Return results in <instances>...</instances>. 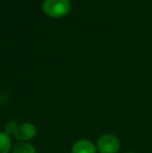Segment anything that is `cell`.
Returning <instances> with one entry per match:
<instances>
[{
	"mask_svg": "<svg viewBox=\"0 0 152 153\" xmlns=\"http://www.w3.org/2000/svg\"><path fill=\"white\" fill-rule=\"evenodd\" d=\"M38 133V128L33 123L24 122L19 123L15 131V139L18 142H30L36 137Z\"/></svg>",
	"mask_w": 152,
	"mask_h": 153,
	"instance_id": "cell-3",
	"label": "cell"
},
{
	"mask_svg": "<svg viewBox=\"0 0 152 153\" xmlns=\"http://www.w3.org/2000/svg\"><path fill=\"white\" fill-rule=\"evenodd\" d=\"M12 153H37V149L30 142H18L13 146Z\"/></svg>",
	"mask_w": 152,
	"mask_h": 153,
	"instance_id": "cell-5",
	"label": "cell"
},
{
	"mask_svg": "<svg viewBox=\"0 0 152 153\" xmlns=\"http://www.w3.org/2000/svg\"><path fill=\"white\" fill-rule=\"evenodd\" d=\"M98 153H118L121 148L120 139L113 133H104L96 142Z\"/></svg>",
	"mask_w": 152,
	"mask_h": 153,
	"instance_id": "cell-2",
	"label": "cell"
},
{
	"mask_svg": "<svg viewBox=\"0 0 152 153\" xmlns=\"http://www.w3.org/2000/svg\"><path fill=\"white\" fill-rule=\"evenodd\" d=\"M13 142L10 135L4 131H0V153H10L13 149Z\"/></svg>",
	"mask_w": 152,
	"mask_h": 153,
	"instance_id": "cell-6",
	"label": "cell"
},
{
	"mask_svg": "<svg viewBox=\"0 0 152 153\" xmlns=\"http://www.w3.org/2000/svg\"><path fill=\"white\" fill-rule=\"evenodd\" d=\"M18 121H16V120H10V121H8L7 123L5 124V126H4V132L6 133L7 135H10V137H14L15 134V131H16L17 129V126H18Z\"/></svg>",
	"mask_w": 152,
	"mask_h": 153,
	"instance_id": "cell-7",
	"label": "cell"
},
{
	"mask_svg": "<svg viewBox=\"0 0 152 153\" xmlns=\"http://www.w3.org/2000/svg\"><path fill=\"white\" fill-rule=\"evenodd\" d=\"M126 153H136V152H126Z\"/></svg>",
	"mask_w": 152,
	"mask_h": 153,
	"instance_id": "cell-8",
	"label": "cell"
},
{
	"mask_svg": "<svg viewBox=\"0 0 152 153\" xmlns=\"http://www.w3.org/2000/svg\"><path fill=\"white\" fill-rule=\"evenodd\" d=\"M43 10L51 18H62L70 10L69 0H45Z\"/></svg>",
	"mask_w": 152,
	"mask_h": 153,
	"instance_id": "cell-1",
	"label": "cell"
},
{
	"mask_svg": "<svg viewBox=\"0 0 152 153\" xmlns=\"http://www.w3.org/2000/svg\"><path fill=\"white\" fill-rule=\"evenodd\" d=\"M71 153H98V151L96 143L89 139H80L72 145Z\"/></svg>",
	"mask_w": 152,
	"mask_h": 153,
	"instance_id": "cell-4",
	"label": "cell"
}]
</instances>
